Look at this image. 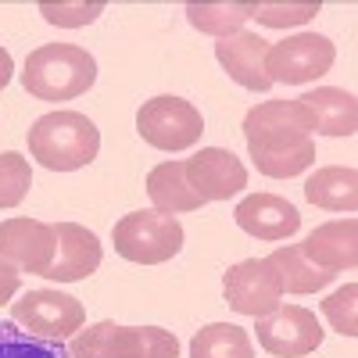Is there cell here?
Returning <instances> with one entry per match:
<instances>
[{"label":"cell","instance_id":"6da1fadb","mask_svg":"<svg viewBox=\"0 0 358 358\" xmlns=\"http://www.w3.org/2000/svg\"><path fill=\"white\" fill-rule=\"evenodd\" d=\"M315 118L301 101H265L244 115L251 162L268 179L301 176L315 162Z\"/></svg>","mask_w":358,"mask_h":358},{"label":"cell","instance_id":"7a4b0ae2","mask_svg":"<svg viewBox=\"0 0 358 358\" xmlns=\"http://www.w3.org/2000/svg\"><path fill=\"white\" fill-rule=\"evenodd\" d=\"M97 83V62L86 47L76 43H43L29 50L22 86L36 101H76Z\"/></svg>","mask_w":358,"mask_h":358},{"label":"cell","instance_id":"3957f363","mask_svg":"<svg viewBox=\"0 0 358 358\" xmlns=\"http://www.w3.org/2000/svg\"><path fill=\"white\" fill-rule=\"evenodd\" d=\"M101 151V129L79 111H50L29 129V155L50 172L86 169Z\"/></svg>","mask_w":358,"mask_h":358},{"label":"cell","instance_id":"277c9868","mask_svg":"<svg viewBox=\"0 0 358 358\" xmlns=\"http://www.w3.org/2000/svg\"><path fill=\"white\" fill-rule=\"evenodd\" d=\"M72 358H179L176 334L162 326H118L111 319L79 330L69 344Z\"/></svg>","mask_w":358,"mask_h":358},{"label":"cell","instance_id":"5b68a950","mask_svg":"<svg viewBox=\"0 0 358 358\" xmlns=\"http://www.w3.org/2000/svg\"><path fill=\"white\" fill-rule=\"evenodd\" d=\"M115 251L136 265H162L183 248V226L176 215L162 212H129L111 229Z\"/></svg>","mask_w":358,"mask_h":358},{"label":"cell","instance_id":"8992f818","mask_svg":"<svg viewBox=\"0 0 358 358\" xmlns=\"http://www.w3.org/2000/svg\"><path fill=\"white\" fill-rule=\"evenodd\" d=\"M136 133L158 151H187L201 140L204 118L183 97H151L136 111Z\"/></svg>","mask_w":358,"mask_h":358},{"label":"cell","instance_id":"52a82bcc","mask_svg":"<svg viewBox=\"0 0 358 358\" xmlns=\"http://www.w3.org/2000/svg\"><path fill=\"white\" fill-rule=\"evenodd\" d=\"M337 62V47L322 33H297L287 36L283 43H273L265 54V72L273 83L301 86L319 76H326Z\"/></svg>","mask_w":358,"mask_h":358},{"label":"cell","instance_id":"ba28073f","mask_svg":"<svg viewBox=\"0 0 358 358\" xmlns=\"http://www.w3.org/2000/svg\"><path fill=\"white\" fill-rule=\"evenodd\" d=\"M11 322L25 326L33 337L43 341H69L76 330H83L86 308L62 290H29L22 294V301L11 305Z\"/></svg>","mask_w":358,"mask_h":358},{"label":"cell","instance_id":"9c48e42d","mask_svg":"<svg viewBox=\"0 0 358 358\" xmlns=\"http://www.w3.org/2000/svg\"><path fill=\"white\" fill-rule=\"evenodd\" d=\"M222 294L233 312L262 319L280 308L283 283L276 276V268L268 265V258H244L229 265V273L222 276Z\"/></svg>","mask_w":358,"mask_h":358},{"label":"cell","instance_id":"30bf717a","mask_svg":"<svg viewBox=\"0 0 358 358\" xmlns=\"http://www.w3.org/2000/svg\"><path fill=\"white\" fill-rule=\"evenodd\" d=\"M255 334H258V344L276 358H301L322 344V326H319L315 312H308L301 305H287V308L262 315Z\"/></svg>","mask_w":358,"mask_h":358},{"label":"cell","instance_id":"8fae6325","mask_svg":"<svg viewBox=\"0 0 358 358\" xmlns=\"http://www.w3.org/2000/svg\"><path fill=\"white\" fill-rule=\"evenodd\" d=\"M190 190L208 204V201H229L248 187V169L233 151L222 147H201L194 158L183 162Z\"/></svg>","mask_w":358,"mask_h":358},{"label":"cell","instance_id":"7c38bea8","mask_svg":"<svg viewBox=\"0 0 358 358\" xmlns=\"http://www.w3.org/2000/svg\"><path fill=\"white\" fill-rule=\"evenodd\" d=\"M54 262L47 268V280L54 283H79L101 268L104 248L94 233L79 222H54Z\"/></svg>","mask_w":358,"mask_h":358},{"label":"cell","instance_id":"4fadbf2b","mask_svg":"<svg viewBox=\"0 0 358 358\" xmlns=\"http://www.w3.org/2000/svg\"><path fill=\"white\" fill-rule=\"evenodd\" d=\"M0 262L18 273L43 276L54 262V229L40 219H4L0 222Z\"/></svg>","mask_w":358,"mask_h":358},{"label":"cell","instance_id":"5bb4252c","mask_svg":"<svg viewBox=\"0 0 358 358\" xmlns=\"http://www.w3.org/2000/svg\"><path fill=\"white\" fill-rule=\"evenodd\" d=\"M265 54H268V43L258 33H248V29H241L233 36H222L215 43V57L226 69V76L233 83H241L244 90H255V94H265L273 86V79L265 72Z\"/></svg>","mask_w":358,"mask_h":358},{"label":"cell","instance_id":"9a60e30c","mask_svg":"<svg viewBox=\"0 0 358 358\" xmlns=\"http://www.w3.org/2000/svg\"><path fill=\"white\" fill-rule=\"evenodd\" d=\"M236 226L244 233L258 236V241H287L301 229V215L297 208L276 194H251L236 204Z\"/></svg>","mask_w":358,"mask_h":358},{"label":"cell","instance_id":"2e32d148","mask_svg":"<svg viewBox=\"0 0 358 358\" xmlns=\"http://www.w3.org/2000/svg\"><path fill=\"white\" fill-rule=\"evenodd\" d=\"M301 248V255L326 268V273H344V268H355L358 265V222L355 219H337V222H326L319 229H312L305 236V244H297Z\"/></svg>","mask_w":358,"mask_h":358},{"label":"cell","instance_id":"e0dca14e","mask_svg":"<svg viewBox=\"0 0 358 358\" xmlns=\"http://www.w3.org/2000/svg\"><path fill=\"white\" fill-rule=\"evenodd\" d=\"M315 118V133H326V136H355L358 129V104L348 90H337V86H319L312 94L297 97Z\"/></svg>","mask_w":358,"mask_h":358},{"label":"cell","instance_id":"ac0fdd59","mask_svg":"<svg viewBox=\"0 0 358 358\" xmlns=\"http://www.w3.org/2000/svg\"><path fill=\"white\" fill-rule=\"evenodd\" d=\"M147 194H151L155 212L162 215H179V212H197L204 204L190 183H187V169L183 162H162L147 172Z\"/></svg>","mask_w":358,"mask_h":358},{"label":"cell","instance_id":"d6986e66","mask_svg":"<svg viewBox=\"0 0 358 358\" xmlns=\"http://www.w3.org/2000/svg\"><path fill=\"white\" fill-rule=\"evenodd\" d=\"M305 197L326 212H355L358 208V172L355 169H319L315 176H308L305 183Z\"/></svg>","mask_w":358,"mask_h":358},{"label":"cell","instance_id":"ffe728a7","mask_svg":"<svg viewBox=\"0 0 358 358\" xmlns=\"http://www.w3.org/2000/svg\"><path fill=\"white\" fill-rule=\"evenodd\" d=\"M268 265L276 268V276H280V283H283L287 294H315V290L334 283V273H326V268L312 265L301 255V248H290V244L287 248H276L273 255H268Z\"/></svg>","mask_w":358,"mask_h":358},{"label":"cell","instance_id":"44dd1931","mask_svg":"<svg viewBox=\"0 0 358 358\" xmlns=\"http://www.w3.org/2000/svg\"><path fill=\"white\" fill-rule=\"evenodd\" d=\"M190 358H255V344L244 326L212 322L190 341Z\"/></svg>","mask_w":358,"mask_h":358},{"label":"cell","instance_id":"7402d4cb","mask_svg":"<svg viewBox=\"0 0 358 358\" xmlns=\"http://www.w3.org/2000/svg\"><path fill=\"white\" fill-rule=\"evenodd\" d=\"M255 15V4H241V0H222V4H190L187 8V18L197 33H208V36H233L241 33L244 22Z\"/></svg>","mask_w":358,"mask_h":358},{"label":"cell","instance_id":"603a6c76","mask_svg":"<svg viewBox=\"0 0 358 358\" xmlns=\"http://www.w3.org/2000/svg\"><path fill=\"white\" fill-rule=\"evenodd\" d=\"M0 358H72L65 341H43L18 322H0Z\"/></svg>","mask_w":358,"mask_h":358},{"label":"cell","instance_id":"cb8c5ba5","mask_svg":"<svg viewBox=\"0 0 358 358\" xmlns=\"http://www.w3.org/2000/svg\"><path fill=\"white\" fill-rule=\"evenodd\" d=\"M33 187V172H29V158L4 151L0 155V208H18Z\"/></svg>","mask_w":358,"mask_h":358},{"label":"cell","instance_id":"d4e9b609","mask_svg":"<svg viewBox=\"0 0 358 358\" xmlns=\"http://www.w3.org/2000/svg\"><path fill=\"white\" fill-rule=\"evenodd\" d=\"M315 15H319V0H301V4H268V0H262V4H255L251 18H258L268 29H287V25H305Z\"/></svg>","mask_w":358,"mask_h":358},{"label":"cell","instance_id":"484cf974","mask_svg":"<svg viewBox=\"0 0 358 358\" xmlns=\"http://www.w3.org/2000/svg\"><path fill=\"white\" fill-rule=\"evenodd\" d=\"M355 297H358V287H355V283H348V287L334 290V294L322 301V315L330 319V326H334V330H337L341 337H358Z\"/></svg>","mask_w":358,"mask_h":358},{"label":"cell","instance_id":"4316f807","mask_svg":"<svg viewBox=\"0 0 358 358\" xmlns=\"http://www.w3.org/2000/svg\"><path fill=\"white\" fill-rule=\"evenodd\" d=\"M40 15L50 22V25H62V29H79V25H90L97 15H104V4L94 0V4H40Z\"/></svg>","mask_w":358,"mask_h":358},{"label":"cell","instance_id":"83f0119b","mask_svg":"<svg viewBox=\"0 0 358 358\" xmlns=\"http://www.w3.org/2000/svg\"><path fill=\"white\" fill-rule=\"evenodd\" d=\"M18 287H22V273H18L15 265L0 262V305H8L11 297L18 294Z\"/></svg>","mask_w":358,"mask_h":358},{"label":"cell","instance_id":"f1b7e54d","mask_svg":"<svg viewBox=\"0 0 358 358\" xmlns=\"http://www.w3.org/2000/svg\"><path fill=\"white\" fill-rule=\"evenodd\" d=\"M11 72H15V62H11V54L0 47V90H4L11 83Z\"/></svg>","mask_w":358,"mask_h":358}]
</instances>
